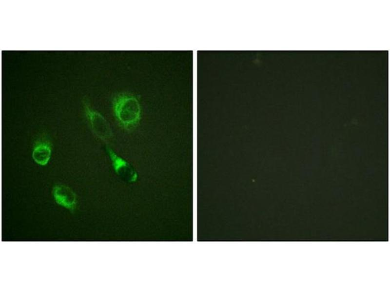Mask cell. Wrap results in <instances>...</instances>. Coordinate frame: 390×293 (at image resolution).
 Wrapping results in <instances>:
<instances>
[{
  "label": "cell",
  "instance_id": "6da1fadb",
  "mask_svg": "<svg viewBox=\"0 0 390 293\" xmlns=\"http://www.w3.org/2000/svg\"><path fill=\"white\" fill-rule=\"evenodd\" d=\"M113 108L118 123L125 129H133L139 123L141 108L135 96L122 94L117 97L114 100Z\"/></svg>",
  "mask_w": 390,
  "mask_h": 293
},
{
  "label": "cell",
  "instance_id": "7a4b0ae2",
  "mask_svg": "<svg viewBox=\"0 0 390 293\" xmlns=\"http://www.w3.org/2000/svg\"><path fill=\"white\" fill-rule=\"evenodd\" d=\"M84 111L90 126L95 135L104 141L110 140L113 136L111 127L106 119L98 112L84 103Z\"/></svg>",
  "mask_w": 390,
  "mask_h": 293
},
{
  "label": "cell",
  "instance_id": "3957f363",
  "mask_svg": "<svg viewBox=\"0 0 390 293\" xmlns=\"http://www.w3.org/2000/svg\"><path fill=\"white\" fill-rule=\"evenodd\" d=\"M106 150L117 175L126 182H135L137 179L138 174L133 167L110 147H107Z\"/></svg>",
  "mask_w": 390,
  "mask_h": 293
},
{
  "label": "cell",
  "instance_id": "277c9868",
  "mask_svg": "<svg viewBox=\"0 0 390 293\" xmlns=\"http://www.w3.org/2000/svg\"><path fill=\"white\" fill-rule=\"evenodd\" d=\"M52 195L55 202L69 210L76 209L78 204L76 193L69 187L62 184H56L52 189Z\"/></svg>",
  "mask_w": 390,
  "mask_h": 293
},
{
  "label": "cell",
  "instance_id": "5b68a950",
  "mask_svg": "<svg viewBox=\"0 0 390 293\" xmlns=\"http://www.w3.org/2000/svg\"><path fill=\"white\" fill-rule=\"evenodd\" d=\"M52 145L45 135L39 137L35 142L32 151L34 161L40 166H45L49 162L52 154Z\"/></svg>",
  "mask_w": 390,
  "mask_h": 293
}]
</instances>
